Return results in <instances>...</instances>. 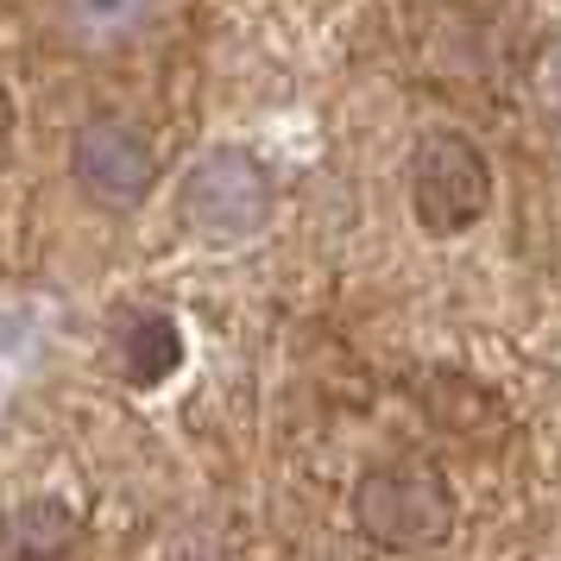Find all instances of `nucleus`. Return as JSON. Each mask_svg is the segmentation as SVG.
Wrapping results in <instances>:
<instances>
[{"label":"nucleus","mask_w":561,"mask_h":561,"mask_svg":"<svg viewBox=\"0 0 561 561\" xmlns=\"http://www.w3.org/2000/svg\"><path fill=\"white\" fill-rule=\"evenodd\" d=\"M354 524L385 549H430L455 530V492L423 460L373 467L354 485Z\"/></svg>","instance_id":"nucleus-1"},{"label":"nucleus","mask_w":561,"mask_h":561,"mask_svg":"<svg viewBox=\"0 0 561 561\" xmlns=\"http://www.w3.org/2000/svg\"><path fill=\"white\" fill-rule=\"evenodd\" d=\"M410 208L430 233H467L492 208V164L455 127H435L410 152Z\"/></svg>","instance_id":"nucleus-2"},{"label":"nucleus","mask_w":561,"mask_h":561,"mask_svg":"<svg viewBox=\"0 0 561 561\" xmlns=\"http://www.w3.org/2000/svg\"><path fill=\"white\" fill-rule=\"evenodd\" d=\"M272 203H278L272 171L240 146L203 152L183 178V221L203 240H253L272 221Z\"/></svg>","instance_id":"nucleus-3"},{"label":"nucleus","mask_w":561,"mask_h":561,"mask_svg":"<svg viewBox=\"0 0 561 561\" xmlns=\"http://www.w3.org/2000/svg\"><path fill=\"white\" fill-rule=\"evenodd\" d=\"M70 178L77 190L89 196L95 208H114V215H127L152 196L158 183V152L152 139L121 121V114H95V121H82L77 139H70Z\"/></svg>","instance_id":"nucleus-4"},{"label":"nucleus","mask_w":561,"mask_h":561,"mask_svg":"<svg viewBox=\"0 0 561 561\" xmlns=\"http://www.w3.org/2000/svg\"><path fill=\"white\" fill-rule=\"evenodd\" d=\"M183 366V329L178 316H164V309H139L121 322L114 334V373L133 385V391H158V385H171Z\"/></svg>","instance_id":"nucleus-5"},{"label":"nucleus","mask_w":561,"mask_h":561,"mask_svg":"<svg viewBox=\"0 0 561 561\" xmlns=\"http://www.w3.org/2000/svg\"><path fill=\"white\" fill-rule=\"evenodd\" d=\"M82 542V517L64 499H26L0 517V549L13 561H64Z\"/></svg>","instance_id":"nucleus-6"},{"label":"nucleus","mask_w":561,"mask_h":561,"mask_svg":"<svg viewBox=\"0 0 561 561\" xmlns=\"http://www.w3.org/2000/svg\"><path fill=\"white\" fill-rule=\"evenodd\" d=\"M152 0H70V20H77L82 38H121L146 20Z\"/></svg>","instance_id":"nucleus-7"},{"label":"nucleus","mask_w":561,"mask_h":561,"mask_svg":"<svg viewBox=\"0 0 561 561\" xmlns=\"http://www.w3.org/2000/svg\"><path fill=\"white\" fill-rule=\"evenodd\" d=\"M164 561H221V542L203 536V530H190V536H178V542L164 549Z\"/></svg>","instance_id":"nucleus-8"},{"label":"nucleus","mask_w":561,"mask_h":561,"mask_svg":"<svg viewBox=\"0 0 561 561\" xmlns=\"http://www.w3.org/2000/svg\"><path fill=\"white\" fill-rule=\"evenodd\" d=\"M13 146H20V107H13V89L0 82V171L13 164Z\"/></svg>","instance_id":"nucleus-9"}]
</instances>
